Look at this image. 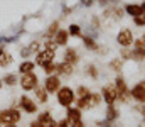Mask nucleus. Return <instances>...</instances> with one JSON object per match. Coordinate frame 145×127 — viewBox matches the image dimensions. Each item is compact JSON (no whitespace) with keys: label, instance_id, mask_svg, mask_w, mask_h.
Segmentation results:
<instances>
[{"label":"nucleus","instance_id":"obj_22","mask_svg":"<svg viewBox=\"0 0 145 127\" xmlns=\"http://www.w3.org/2000/svg\"><path fill=\"white\" fill-rule=\"evenodd\" d=\"M74 93H76V98H83V97H89L93 91H91L88 86H84V85H79V86L76 88V91H74Z\"/></svg>","mask_w":145,"mask_h":127},{"label":"nucleus","instance_id":"obj_11","mask_svg":"<svg viewBox=\"0 0 145 127\" xmlns=\"http://www.w3.org/2000/svg\"><path fill=\"white\" fill-rule=\"evenodd\" d=\"M130 97L137 102H145V82L137 83L132 90H130Z\"/></svg>","mask_w":145,"mask_h":127},{"label":"nucleus","instance_id":"obj_17","mask_svg":"<svg viewBox=\"0 0 145 127\" xmlns=\"http://www.w3.org/2000/svg\"><path fill=\"white\" fill-rule=\"evenodd\" d=\"M2 82L7 86H15V85H19V75L17 73H5L2 76Z\"/></svg>","mask_w":145,"mask_h":127},{"label":"nucleus","instance_id":"obj_1","mask_svg":"<svg viewBox=\"0 0 145 127\" xmlns=\"http://www.w3.org/2000/svg\"><path fill=\"white\" fill-rule=\"evenodd\" d=\"M56 98H57V103L64 109L72 107L74 100H76V93L71 86H61L57 91H56Z\"/></svg>","mask_w":145,"mask_h":127},{"label":"nucleus","instance_id":"obj_31","mask_svg":"<svg viewBox=\"0 0 145 127\" xmlns=\"http://www.w3.org/2000/svg\"><path fill=\"white\" fill-rule=\"evenodd\" d=\"M3 127H20L19 124H7V126H3Z\"/></svg>","mask_w":145,"mask_h":127},{"label":"nucleus","instance_id":"obj_6","mask_svg":"<svg viewBox=\"0 0 145 127\" xmlns=\"http://www.w3.org/2000/svg\"><path fill=\"white\" fill-rule=\"evenodd\" d=\"M101 98L103 102H106L108 105H113L115 102H118V90L115 88V85L110 83V85H105L103 90H101Z\"/></svg>","mask_w":145,"mask_h":127},{"label":"nucleus","instance_id":"obj_37","mask_svg":"<svg viewBox=\"0 0 145 127\" xmlns=\"http://www.w3.org/2000/svg\"><path fill=\"white\" fill-rule=\"evenodd\" d=\"M0 127H3V126H2V122H0Z\"/></svg>","mask_w":145,"mask_h":127},{"label":"nucleus","instance_id":"obj_9","mask_svg":"<svg viewBox=\"0 0 145 127\" xmlns=\"http://www.w3.org/2000/svg\"><path fill=\"white\" fill-rule=\"evenodd\" d=\"M37 120L42 124V127H56V124H57V120L54 119V115H52L49 110L39 112V115H37Z\"/></svg>","mask_w":145,"mask_h":127},{"label":"nucleus","instance_id":"obj_23","mask_svg":"<svg viewBox=\"0 0 145 127\" xmlns=\"http://www.w3.org/2000/svg\"><path fill=\"white\" fill-rule=\"evenodd\" d=\"M68 32H69V38H81L83 36V31H81V26L79 24H71L68 27Z\"/></svg>","mask_w":145,"mask_h":127},{"label":"nucleus","instance_id":"obj_4","mask_svg":"<svg viewBox=\"0 0 145 127\" xmlns=\"http://www.w3.org/2000/svg\"><path fill=\"white\" fill-rule=\"evenodd\" d=\"M19 85H20V88L24 91H32L37 85H39V76H37L34 71L24 73V75L19 76Z\"/></svg>","mask_w":145,"mask_h":127},{"label":"nucleus","instance_id":"obj_25","mask_svg":"<svg viewBox=\"0 0 145 127\" xmlns=\"http://www.w3.org/2000/svg\"><path fill=\"white\" fill-rule=\"evenodd\" d=\"M101 102H103V98H101V95H100V93H91V109L98 107Z\"/></svg>","mask_w":145,"mask_h":127},{"label":"nucleus","instance_id":"obj_28","mask_svg":"<svg viewBox=\"0 0 145 127\" xmlns=\"http://www.w3.org/2000/svg\"><path fill=\"white\" fill-rule=\"evenodd\" d=\"M56 127H69V124H68V120H66V119H63V120H57Z\"/></svg>","mask_w":145,"mask_h":127},{"label":"nucleus","instance_id":"obj_12","mask_svg":"<svg viewBox=\"0 0 145 127\" xmlns=\"http://www.w3.org/2000/svg\"><path fill=\"white\" fill-rule=\"evenodd\" d=\"M32 91H34V95H36L34 100H36L37 103H47V100H49V93H47V90L44 88V85L39 83Z\"/></svg>","mask_w":145,"mask_h":127},{"label":"nucleus","instance_id":"obj_18","mask_svg":"<svg viewBox=\"0 0 145 127\" xmlns=\"http://www.w3.org/2000/svg\"><path fill=\"white\" fill-rule=\"evenodd\" d=\"M125 12H127L128 15H132V17L144 15V12H142V7H140V5H137V3H128V5H125Z\"/></svg>","mask_w":145,"mask_h":127},{"label":"nucleus","instance_id":"obj_10","mask_svg":"<svg viewBox=\"0 0 145 127\" xmlns=\"http://www.w3.org/2000/svg\"><path fill=\"white\" fill-rule=\"evenodd\" d=\"M72 71H74V66L66 63V61H61V63H56V75L61 78V76H71Z\"/></svg>","mask_w":145,"mask_h":127},{"label":"nucleus","instance_id":"obj_8","mask_svg":"<svg viewBox=\"0 0 145 127\" xmlns=\"http://www.w3.org/2000/svg\"><path fill=\"white\" fill-rule=\"evenodd\" d=\"M133 34H132V31L130 29H121L120 32H118V36H116V42L121 46V47H130L132 44H133Z\"/></svg>","mask_w":145,"mask_h":127},{"label":"nucleus","instance_id":"obj_30","mask_svg":"<svg viewBox=\"0 0 145 127\" xmlns=\"http://www.w3.org/2000/svg\"><path fill=\"white\" fill-rule=\"evenodd\" d=\"M29 127H42V124H40V122L36 119V120H32V122L29 124Z\"/></svg>","mask_w":145,"mask_h":127},{"label":"nucleus","instance_id":"obj_35","mask_svg":"<svg viewBox=\"0 0 145 127\" xmlns=\"http://www.w3.org/2000/svg\"><path fill=\"white\" fill-rule=\"evenodd\" d=\"M142 114H144V119H145V107H142Z\"/></svg>","mask_w":145,"mask_h":127},{"label":"nucleus","instance_id":"obj_27","mask_svg":"<svg viewBox=\"0 0 145 127\" xmlns=\"http://www.w3.org/2000/svg\"><path fill=\"white\" fill-rule=\"evenodd\" d=\"M86 73H88V75H91L93 78H96V76H98V70H96V68H95L93 64H91V66H88V70H86Z\"/></svg>","mask_w":145,"mask_h":127},{"label":"nucleus","instance_id":"obj_14","mask_svg":"<svg viewBox=\"0 0 145 127\" xmlns=\"http://www.w3.org/2000/svg\"><path fill=\"white\" fill-rule=\"evenodd\" d=\"M63 61L69 63V64H72V66H76V64H78V61H79V56H78V51H76V47H68V49H66Z\"/></svg>","mask_w":145,"mask_h":127},{"label":"nucleus","instance_id":"obj_3","mask_svg":"<svg viewBox=\"0 0 145 127\" xmlns=\"http://www.w3.org/2000/svg\"><path fill=\"white\" fill-rule=\"evenodd\" d=\"M54 58H56V49H51L47 46L42 44L40 51L36 54V66H44L47 63H54Z\"/></svg>","mask_w":145,"mask_h":127},{"label":"nucleus","instance_id":"obj_32","mask_svg":"<svg viewBox=\"0 0 145 127\" xmlns=\"http://www.w3.org/2000/svg\"><path fill=\"white\" fill-rule=\"evenodd\" d=\"M140 7H142V12H144V15H145V0H144V3H142Z\"/></svg>","mask_w":145,"mask_h":127},{"label":"nucleus","instance_id":"obj_26","mask_svg":"<svg viewBox=\"0 0 145 127\" xmlns=\"http://www.w3.org/2000/svg\"><path fill=\"white\" fill-rule=\"evenodd\" d=\"M121 64H123V59L118 58V59H113V61L110 63V68H111L113 71H120V70H121Z\"/></svg>","mask_w":145,"mask_h":127},{"label":"nucleus","instance_id":"obj_7","mask_svg":"<svg viewBox=\"0 0 145 127\" xmlns=\"http://www.w3.org/2000/svg\"><path fill=\"white\" fill-rule=\"evenodd\" d=\"M61 86H63V85H61V78H59L57 75H49V76H46V80H44V88L47 90L49 95L56 93Z\"/></svg>","mask_w":145,"mask_h":127},{"label":"nucleus","instance_id":"obj_36","mask_svg":"<svg viewBox=\"0 0 145 127\" xmlns=\"http://www.w3.org/2000/svg\"><path fill=\"white\" fill-rule=\"evenodd\" d=\"M142 41H144V42H145V34H144V36H142Z\"/></svg>","mask_w":145,"mask_h":127},{"label":"nucleus","instance_id":"obj_29","mask_svg":"<svg viewBox=\"0 0 145 127\" xmlns=\"http://www.w3.org/2000/svg\"><path fill=\"white\" fill-rule=\"evenodd\" d=\"M95 3V0H81V5L83 7H91Z\"/></svg>","mask_w":145,"mask_h":127},{"label":"nucleus","instance_id":"obj_21","mask_svg":"<svg viewBox=\"0 0 145 127\" xmlns=\"http://www.w3.org/2000/svg\"><path fill=\"white\" fill-rule=\"evenodd\" d=\"M57 31H59V20H54V22L46 29V34H44V36H46L47 39H52V38H54V34H56Z\"/></svg>","mask_w":145,"mask_h":127},{"label":"nucleus","instance_id":"obj_15","mask_svg":"<svg viewBox=\"0 0 145 127\" xmlns=\"http://www.w3.org/2000/svg\"><path fill=\"white\" fill-rule=\"evenodd\" d=\"M36 70V63L32 59H24L20 64H19V75H24V73H31Z\"/></svg>","mask_w":145,"mask_h":127},{"label":"nucleus","instance_id":"obj_34","mask_svg":"<svg viewBox=\"0 0 145 127\" xmlns=\"http://www.w3.org/2000/svg\"><path fill=\"white\" fill-rule=\"evenodd\" d=\"M3 88V82H2V78H0V90Z\"/></svg>","mask_w":145,"mask_h":127},{"label":"nucleus","instance_id":"obj_5","mask_svg":"<svg viewBox=\"0 0 145 127\" xmlns=\"http://www.w3.org/2000/svg\"><path fill=\"white\" fill-rule=\"evenodd\" d=\"M66 120H68L69 127H84L83 114L78 107H68L66 109Z\"/></svg>","mask_w":145,"mask_h":127},{"label":"nucleus","instance_id":"obj_24","mask_svg":"<svg viewBox=\"0 0 145 127\" xmlns=\"http://www.w3.org/2000/svg\"><path fill=\"white\" fill-rule=\"evenodd\" d=\"M40 68H42V71L46 73V76L56 75V63H47V64H44V66H40Z\"/></svg>","mask_w":145,"mask_h":127},{"label":"nucleus","instance_id":"obj_13","mask_svg":"<svg viewBox=\"0 0 145 127\" xmlns=\"http://www.w3.org/2000/svg\"><path fill=\"white\" fill-rule=\"evenodd\" d=\"M68 39H69L68 29H61V27H59V31L54 34V38H52V41L56 42L57 46H66V44H68Z\"/></svg>","mask_w":145,"mask_h":127},{"label":"nucleus","instance_id":"obj_2","mask_svg":"<svg viewBox=\"0 0 145 127\" xmlns=\"http://www.w3.org/2000/svg\"><path fill=\"white\" fill-rule=\"evenodd\" d=\"M17 107L20 109V112L29 114V115H34V114L39 112L37 102L32 97H29V95H20V97H19V102H17Z\"/></svg>","mask_w":145,"mask_h":127},{"label":"nucleus","instance_id":"obj_19","mask_svg":"<svg viewBox=\"0 0 145 127\" xmlns=\"http://www.w3.org/2000/svg\"><path fill=\"white\" fill-rule=\"evenodd\" d=\"M81 38H83V44H84L86 49H89V51H98V49H100L98 42L95 41L91 36H81Z\"/></svg>","mask_w":145,"mask_h":127},{"label":"nucleus","instance_id":"obj_16","mask_svg":"<svg viewBox=\"0 0 145 127\" xmlns=\"http://www.w3.org/2000/svg\"><path fill=\"white\" fill-rule=\"evenodd\" d=\"M12 63H14V56L3 49L0 54V68H8V66H12Z\"/></svg>","mask_w":145,"mask_h":127},{"label":"nucleus","instance_id":"obj_20","mask_svg":"<svg viewBox=\"0 0 145 127\" xmlns=\"http://www.w3.org/2000/svg\"><path fill=\"white\" fill-rule=\"evenodd\" d=\"M118 119V110H116V107L115 105H108V109H106V115H105V120L106 122H115Z\"/></svg>","mask_w":145,"mask_h":127},{"label":"nucleus","instance_id":"obj_33","mask_svg":"<svg viewBox=\"0 0 145 127\" xmlns=\"http://www.w3.org/2000/svg\"><path fill=\"white\" fill-rule=\"evenodd\" d=\"M96 2H100V3H101V5H103V3H106V2H108V0H96Z\"/></svg>","mask_w":145,"mask_h":127}]
</instances>
